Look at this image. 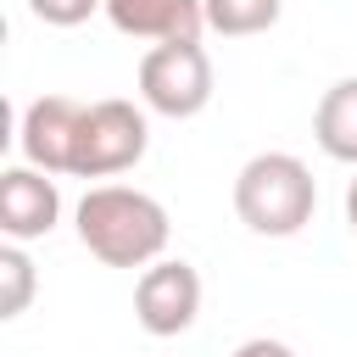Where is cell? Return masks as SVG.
Instances as JSON below:
<instances>
[{"label":"cell","instance_id":"7a4b0ae2","mask_svg":"<svg viewBox=\"0 0 357 357\" xmlns=\"http://www.w3.org/2000/svg\"><path fill=\"white\" fill-rule=\"evenodd\" d=\"M312 206H318V178L290 151H257L234 173V218L262 240L301 234L312 223Z\"/></svg>","mask_w":357,"mask_h":357},{"label":"cell","instance_id":"52a82bcc","mask_svg":"<svg viewBox=\"0 0 357 357\" xmlns=\"http://www.w3.org/2000/svg\"><path fill=\"white\" fill-rule=\"evenodd\" d=\"M78 123H84V106H78L73 95H39V100H28L22 128H17L22 162H33V167H45V173H73Z\"/></svg>","mask_w":357,"mask_h":357},{"label":"cell","instance_id":"277c9868","mask_svg":"<svg viewBox=\"0 0 357 357\" xmlns=\"http://www.w3.org/2000/svg\"><path fill=\"white\" fill-rule=\"evenodd\" d=\"M151 145V123L134 100H95L84 106L78 145H73V178H112L128 173Z\"/></svg>","mask_w":357,"mask_h":357},{"label":"cell","instance_id":"8fae6325","mask_svg":"<svg viewBox=\"0 0 357 357\" xmlns=\"http://www.w3.org/2000/svg\"><path fill=\"white\" fill-rule=\"evenodd\" d=\"M33 284H39L33 257L22 251V240H6L0 245V318H22L33 301Z\"/></svg>","mask_w":357,"mask_h":357},{"label":"cell","instance_id":"5bb4252c","mask_svg":"<svg viewBox=\"0 0 357 357\" xmlns=\"http://www.w3.org/2000/svg\"><path fill=\"white\" fill-rule=\"evenodd\" d=\"M346 223H351V234H357V178L346 184Z\"/></svg>","mask_w":357,"mask_h":357},{"label":"cell","instance_id":"8992f818","mask_svg":"<svg viewBox=\"0 0 357 357\" xmlns=\"http://www.w3.org/2000/svg\"><path fill=\"white\" fill-rule=\"evenodd\" d=\"M61 218V190H56V173L33 167V162H17L0 173V234L6 240H39L50 234Z\"/></svg>","mask_w":357,"mask_h":357},{"label":"cell","instance_id":"ba28073f","mask_svg":"<svg viewBox=\"0 0 357 357\" xmlns=\"http://www.w3.org/2000/svg\"><path fill=\"white\" fill-rule=\"evenodd\" d=\"M106 22L128 39H201L206 28V0H106Z\"/></svg>","mask_w":357,"mask_h":357},{"label":"cell","instance_id":"5b68a950","mask_svg":"<svg viewBox=\"0 0 357 357\" xmlns=\"http://www.w3.org/2000/svg\"><path fill=\"white\" fill-rule=\"evenodd\" d=\"M201 312V273L184 262V257H156L151 268H139V284H134V318L145 335L156 340H173L195 324Z\"/></svg>","mask_w":357,"mask_h":357},{"label":"cell","instance_id":"4fadbf2b","mask_svg":"<svg viewBox=\"0 0 357 357\" xmlns=\"http://www.w3.org/2000/svg\"><path fill=\"white\" fill-rule=\"evenodd\" d=\"M234 357H296V351H290L284 340H268V335H257V340H245Z\"/></svg>","mask_w":357,"mask_h":357},{"label":"cell","instance_id":"3957f363","mask_svg":"<svg viewBox=\"0 0 357 357\" xmlns=\"http://www.w3.org/2000/svg\"><path fill=\"white\" fill-rule=\"evenodd\" d=\"M139 100L156 117H195L212 100V56L201 50V39H173V45H151L139 56Z\"/></svg>","mask_w":357,"mask_h":357},{"label":"cell","instance_id":"9c48e42d","mask_svg":"<svg viewBox=\"0 0 357 357\" xmlns=\"http://www.w3.org/2000/svg\"><path fill=\"white\" fill-rule=\"evenodd\" d=\"M312 139L329 162L357 167V73L324 89V100L312 112Z\"/></svg>","mask_w":357,"mask_h":357},{"label":"cell","instance_id":"6da1fadb","mask_svg":"<svg viewBox=\"0 0 357 357\" xmlns=\"http://www.w3.org/2000/svg\"><path fill=\"white\" fill-rule=\"evenodd\" d=\"M78 240L106 268H151L167 251V206L134 184H95L78 201Z\"/></svg>","mask_w":357,"mask_h":357},{"label":"cell","instance_id":"7c38bea8","mask_svg":"<svg viewBox=\"0 0 357 357\" xmlns=\"http://www.w3.org/2000/svg\"><path fill=\"white\" fill-rule=\"evenodd\" d=\"M28 11L39 22H50V28H78L95 11H106V0H28Z\"/></svg>","mask_w":357,"mask_h":357},{"label":"cell","instance_id":"30bf717a","mask_svg":"<svg viewBox=\"0 0 357 357\" xmlns=\"http://www.w3.org/2000/svg\"><path fill=\"white\" fill-rule=\"evenodd\" d=\"M279 11L284 0H206V28L223 39H245V33H268Z\"/></svg>","mask_w":357,"mask_h":357}]
</instances>
